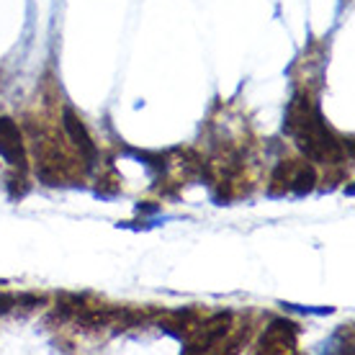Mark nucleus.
Listing matches in <instances>:
<instances>
[{
  "label": "nucleus",
  "mask_w": 355,
  "mask_h": 355,
  "mask_svg": "<svg viewBox=\"0 0 355 355\" xmlns=\"http://www.w3.org/2000/svg\"><path fill=\"white\" fill-rule=\"evenodd\" d=\"M62 124H64V129H67V134H70L72 144L80 150V155H85V160H96V155H98L96 142H93V137L88 134L85 124H83L80 119L75 116V111H72V108H64Z\"/></svg>",
  "instance_id": "2"
},
{
  "label": "nucleus",
  "mask_w": 355,
  "mask_h": 355,
  "mask_svg": "<svg viewBox=\"0 0 355 355\" xmlns=\"http://www.w3.org/2000/svg\"><path fill=\"white\" fill-rule=\"evenodd\" d=\"M0 157L13 165V168H26V155H24V142H21V132L13 119L3 116L0 119Z\"/></svg>",
  "instance_id": "1"
}]
</instances>
